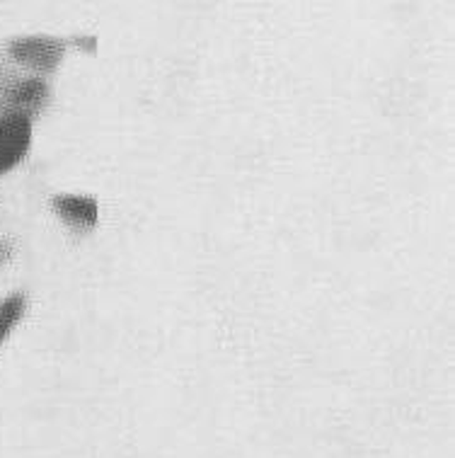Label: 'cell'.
<instances>
[{
    "label": "cell",
    "mask_w": 455,
    "mask_h": 458,
    "mask_svg": "<svg viewBox=\"0 0 455 458\" xmlns=\"http://www.w3.org/2000/svg\"><path fill=\"white\" fill-rule=\"evenodd\" d=\"M8 54L20 66L32 68V71H39V73H51L63 61L66 42L58 39V37H44V34L20 37V39H13L8 44Z\"/></svg>",
    "instance_id": "obj_1"
},
{
    "label": "cell",
    "mask_w": 455,
    "mask_h": 458,
    "mask_svg": "<svg viewBox=\"0 0 455 458\" xmlns=\"http://www.w3.org/2000/svg\"><path fill=\"white\" fill-rule=\"evenodd\" d=\"M49 102V85L42 78H20L15 75L3 90H0V117L5 114H22L32 119L39 114Z\"/></svg>",
    "instance_id": "obj_2"
},
{
    "label": "cell",
    "mask_w": 455,
    "mask_h": 458,
    "mask_svg": "<svg viewBox=\"0 0 455 458\" xmlns=\"http://www.w3.org/2000/svg\"><path fill=\"white\" fill-rule=\"evenodd\" d=\"M32 143V119L22 114H5L0 117V175L25 158Z\"/></svg>",
    "instance_id": "obj_3"
},
{
    "label": "cell",
    "mask_w": 455,
    "mask_h": 458,
    "mask_svg": "<svg viewBox=\"0 0 455 458\" xmlns=\"http://www.w3.org/2000/svg\"><path fill=\"white\" fill-rule=\"evenodd\" d=\"M56 214L68 225H78V228H92L97 224V201L92 197H80V194H56L51 199Z\"/></svg>",
    "instance_id": "obj_4"
},
{
    "label": "cell",
    "mask_w": 455,
    "mask_h": 458,
    "mask_svg": "<svg viewBox=\"0 0 455 458\" xmlns=\"http://www.w3.org/2000/svg\"><path fill=\"white\" fill-rule=\"evenodd\" d=\"M25 293H13L0 303V344L8 337L10 330L20 323V318L25 313Z\"/></svg>",
    "instance_id": "obj_5"
},
{
    "label": "cell",
    "mask_w": 455,
    "mask_h": 458,
    "mask_svg": "<svg viewBox=\"0 0 455 458\" xmlns=\"http://www.w3.org/2000/svg\"><path fill=\"white\" fill-rule=\"evenodd\" d=\"M13 252H15V248H13V242L8 241V238H3L0 241V267L5 265L10 258H13Z\"/></svg>",
    "instance_id": "obj_6"
},
{
    "label": "cell",
    "mask_w": 455,
    "mask_h": 458,
    "mask_svg": "<svg viewBox=\"0 0 455 458\" xmlns=\"http://www.w3.org/2000/svg\"><path fill=\"white\" fill-rule=\"evenodd\" d=\"M75 47H80L83 51H95L97 49V39L95 37H73Z\"/></svg>",
    "instance_id": "obj_7"
}]
</instances>
